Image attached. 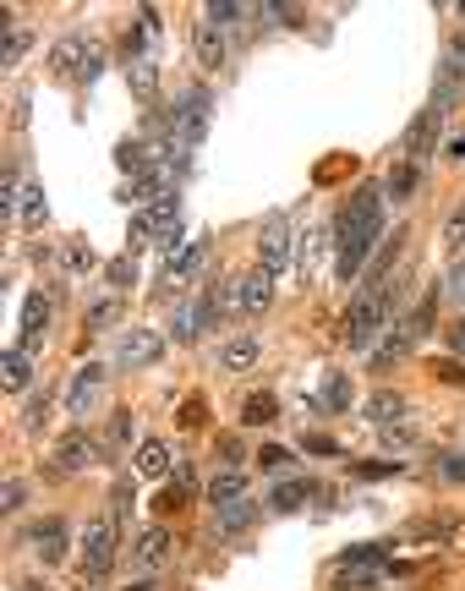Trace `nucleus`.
Masks as SVG:
<instances>
[{
    "mask_svg": "<svg viewBox=\"0 0 465 591\" xmlns=\"http://www.w3.org/2000/svg\"><path fill=\"white\" fill-rule=\"evenodd\" d=\"M383 187L378 181H367V187H356L345 197L340 219H334V269H340V280H356V274L367 269L372 247L383 241Z\"/></svg>",
    "mask_w": 465,
    "mask_h": 591,
    "instance_id": "f257e3e1",
    "label": "nucleus"
},
{
    "mask_svg": "<svg viewBox=\"0 0 465 591\" xmlns=\"http://www.w3.org/2000/svg\"><path fill=\"white\" fill-rule=\"evenodd\" d=\"M389 323H394L389 291H372V285H362V291L351 296V307H345V345H351V351H372V340H378Z\"/></svg>",
    "mask_w": 465,
    "mask_h": 591,
    "instance_id": "f03ea898",
    "label": "nucleus"
},
{
    "mask_svg": "<svg viewBox=\"0 0 465 591\" xmlns=\"http://www.w3.org/2000/svg\"><path fill=\"white\" fill-rule=\"evenodd\" d=\"M208 110H214L208 88H186V94H181V110H170V154H192V148L203 143Z\"/></svg>",
    "mask_w": 465,
    "mask_h": 591,
    "instance_id": "7ed1b4c3",
    "label": "nucleus"
},
{
    "mask_svg": "<svg viewBox=\"0 0 465 591\" xmlns=\"http://www.w3.org/2000/svg\"><path fill=\"white\" fill-rule=\"evenodd\" d=\"M110 564H115V520L99 515V520H88V531H83V570H77V581L99 586L104 575H110Z\"/></svg>",
    "mask_w": 465,
    "mask_h": 591,
    "instance_id": "20e7f679",
    "label": "nucleus"
},
{
    "mask_svg": "<svg viewBox=\"0 0 465 591\" xmlns=\"http://www.w3.org/2000/svg\"><path fill=\"white\" fill-rule=\"evenodd\" d=\"M159 356H165V340H159L154 329H121V334H115L110 362L126 367V373H137V367H154Z\"/></svg>",
    "mask_w": 465,
    "mask_h": 591,
    "instance_id": "39448f33",
    "label": "nucleus"
},
{
    "mask_svg": "<svg viewBox=\"0 0 465 591\" xmlns=\"http://www.w3.org/2000/svg\"><path fill=\"white\" fill-rule=\"evenodd\" d=\"M460 88H465V39H455V50L438 61V83H433V99H427V110L449 115L460 104Z\"/></svg>",
    "mask_w": 465,
    "mask_h": 591,
    "instance_id": "423d86ee",
    "label": "nucleus"
},
{
    "mask_svg": "<svg viewBox=\"0 0 465 591\" xmlns=\"http://www.w3.org/2000/svg\"><path fill=\"white\" fill-rule=\"evenodd\" d=\"M99 455H104V444L88 433V427H66L61 433V444H55V471H88V466H99Z\"/></svg>",
    "mask_w": 465,
    "mask_h": 591,
    "instance_id": "0eeeda50",
    "label": "nucleus"
},
{
    "mask_svg": "<svg viewBox=\"0 0 465 591\" xmlns=\"http://www.w3.org/2000/svg\"><path fill=\"white\" fill-rule=\"evenodd\" d=\"M170 548H176L170 526H143V531L132 537V570H143V575L165 570V564H170Z\"/></svg>",
    "mask_w": 465,
    "mask_h": 591,
    "instance_id": "6e6552de",
    "label": "nucleus"
},
{
    "mask_svg": "<svg viewBox=\"0 0 465 591\" xmlns=\"http://www.w3.org/2000/svg\"><path fill=\"white\" fill-rule=\"evenodd\" d=\"M258 269L263 274H285L290 269V219L274 214L269 225L258 230Z\"/></svg>",
    "mask_w": 465,
    "mask_h": 591,
    "instance_id": "1a4fd4ad",
    "label": "nucleus"
},
{
    "mask_svg": "<svg viewBox=\"0 0 465 591\" xmlns=\"http://www.w3.org/2000/svg\"><path fill=\"white\" fill-rule=\"evenodd\" d=\"M99 389H104V367L99 362H83L72 373V384H66V416H77V422H83V416L93 411V400H99Z\"/></svg>",
    "mask_w": 465,
    "mask_h": 591,
    "instance_id": "9d476101",
    "label": "nucleus"
},
{
    "mask_svg": "<svg viewBox=\"0 0 465 591\" xmlns=\"http://www.w3.org/2000/svg\"><path fill=\"white\" fill-rule=\"evenodd\" d=\"M28 553L39 564H61L66 559V520L61 515H50V520H39V526H28Z\"/></svg>",
    "mask_w": 465,
    "mask_h": 591,
    "instance_id": "9b49d317",
    "label": "nucleus"
},
{
    "mask_svg": "<svg viewBox=\"0 0 465 591\" xmlns=\"http://www.w3.org/2000/svg\"><path fill=\"white\" fill-rule=\"evenodd\" d=\"M438 126H444V115H438V110H422L411 126H405V143H400V154L411 159V165H422V159L433 154V143H438Z\"/></svg>",
    "mask_w": 465,
    "mask_h": 591,
    "instance_id": "f8f14e48",
    "label": "nucleus"
},
{
    "mask_svg": "<svg viewBox=\"0 0 465 591\" xmlns=\"http://www.w3.org/2000/svg\"><path fill=\"white\" fill-rule=\"evenodd\" d=\"M230 301H236L241 312H269V301H274V274H263V269L241 274V280L230 285Z\"/></svg>",
    "mask_w": 465,
    "mask_h": 591,
    "instance_id": "ddd939ff",
    "label": "nucleus"
},
{
    "mask_svg": "<svg viewBox=\"0 0 465 591\" xmlns=\"http://www.w3.org/2000/svg\"><path fill=\"white\" fill-rule=\"evenodd\" d=\"M258 356H263V340L258 334H236V340H225L219 345V373H252L258 367Z\"/></svg>",
    "mask_w": 465,
    "mask_h": 591,
    "instance_id": "4468645a",
    "label": "nucleus"
},
{
    "mask_svg": "<svg viewBox=\"0 0 465 591\" xmlns=\"http://www.w3.org/2000/svg\"><path fill=\"white\" fill-rule=\"evenodd\" d=\"M44 329H50V296L33 291L28 301H22V334H17V345H22V351H39Z\"/></svg>",
    "mask_w": 465,
    "mask_h": 591,
    "instance_id": "2eb2a0df",
    "label": "nucleus"
},
{
    "mask_svg": "<svg viewBox=\"0 0 465 591\" xmlns=\"http://www.w3.org/2000/svg\"><path fill=\"white\" fill-rule=\"evenodd\" d=\"M192 55H197V66H203V72H219V66H225V33L214 28V22H197L192 28Z\"/></svg>",
    "mask_w": 465,
    "mask_h": 591,
    "instance_id": "dca6fc26",
    "label": "nucleus"
},
{
    "mask_svg": "<svg viewBox=\"0 0 465 591\" xmlns=\"http://www.w3.org/2000/svg\"><path fill=\"white\" fill-rule=\"evenodd\" d=\"M362 411H367V422H372V427H394V422H405V411H411V405H405V394H400V389H372Z\"/></svg>",
    "mask_w": 465,
    "mask_h": 591,
    "instance_id": "f3484780",
    "label": "nucleus"
},
{
    "mask_svg": "<svg viewBox=\"0 0 465 591\" xmlns=\"http://www.w3.org/2000/svg\"><path fill=\"white\" fill-rule=\"evenodd\" d=\"M438 296H444V291H427V296L416 301L411 312H405V318H394V323H400V334H405V340H411V345H422L427 334H433V318H438Z\"/></svg>",
    "mask_w": 465,
    "mask_h": 591,
    "instance_id": "a211bd4d",
    "label": "nucleus"
},
{
    "mask_svg": "<svg viewBox=\"0 0 465 591\" xmlns=\"http://www.w3.org/2000/svg\"><path fill=\"white\" fill-rule=\"evenodd\" d=\"M88 55H93V44L72 33V39H61V44L50 50V72H55V77H83Z\"/></svg>",
    "mask_w": 465,
    "mask_h": 591,
    "instance_id": "6ab92c4d",
    "label": "nucleus"
},
{
    "mask_svg": "<svg viewBox=\"0 0 465 591\" xmlns=\"http://www.w3.org/2000/svg\"><path fill=\"white\" fill-rule=\"evenodd\" d=\"M0 389H6V394H28L33 389V351L11 345L6 362H0Z\"/></svg>",
    "mask_w": 465,
    "mask_h": 591,
    "instance_id": "aec40b11",
    "label": "nucleus"
},
{
    "mask_svg": "<svg viewBox=\"0 0 465 591\" xmlns=\"http://www.w3.org/2000/svg\"><path fill=\"white\" fill-rule=\"evenodd\" d=\"M241 498H247V471L225 466V471H214V477H208V504H214V509L241 504Z\"/></svg>",
    "mask_w": 465,
    "mask_h": 591,
    "instance_id": "412c9836",
    "label": "nucleus"
},
{
    "mask_svg": "<svg viewBox=\"0 0 465 591\" xmlns=\"http://www.w3.org/2000/svg\"><path fill=\"white\" fill-rule=\"evenodd\" d=\"M126 83H132V94L143 104H154L159 99V61L154 55H132V61H126Z\"/></svg>",
    "mask_w": 465,
    "mask_h": 591,
    "instance_id": "4be33fe9",
    "label": "nucleus"
},
{
    "mask_svg": "<svg viewBox=\"0 0 465 591\" xmlns=\"http://www.w3.org/2000/svg\"><path fill=\"white\" fill-rule=\"evenodd\" d=\"M416 187H422V165H411V159H400V165L389 170V181H383V197L389 203H411Z\"/></svg>",
    "mask_w": 465,
    "mask_h": 591,
    "instance_id": "5701e85b",
    "label": "nucleus"
},
{
    "mask_svg": "<svg viewBox=\"0 0 465 591\" xmlns=\"http://www.w3.org/2000/svg\"><path fill=\"white\" fill-rule=\"evenodd\" d=\"M137 477H170V444L165 438H143L137 444Z\"/></svg>",
    "mask_w": 465,
    "mask_h": 591,
    "instance_id": "b1692460",
    "label": "nucleus"
},
{
    "mask_svg": "<svg viewBox=\"0 0 465 591\" xmlns=\"http://www.w3.org/2000/svg\"><path fill=\"white\" fill-rule=\"evenodd\" d=\"M383 581V564H340L329 591H372Z\"/></svg>",
    "mask_w": 465,
    "mask_h": 591,
    "instance_id": "393cba45",
    "label": "nucleus"
},
{
    "mask_svg": "<svg viewBox=\"0 0 465 591\" xmlns=\"http://www.w3.org/2000/svg\"><path fill=\"white\" fill-rule=\"evenodd\" d=\"M115 165H121L126 176H137V181H143L148 170H159V154H154L148 143H121V148H115Z\"/></svg>",
    "mask_w": 465,
    "mask_h": 591,
    "instance_id": "a878e982",
    "label": "nucleus"
},
{
    "mask_svg": "<svg viewBox=\"0 0 465 591\" xmlns=\"http://www.w3.org/2000/svg\"><path fill=\"white\" fill-rule=\"evenodd\" d=\"M307 498H312V482H307V477H285V482L269 493V504L279 509V515H290V509H301Z\"/></svg>",
    "mask_w": 465,
    "mask_h": 591,
    "instance_id": "bb28decb",
    "label": "nucleus"
},
{
    "mask_svg": "<svg viewBox=\"0 0 465 591\" xmlns=\"http://www.w3.org/2000/svg\"><path fill=\"white\" fill-rule=\"evenodd\" d=\"M203 258H208V241H186V247L176 252V258H170V280L186 285L197 269H203Z\"/></svg>",
    "mask_w": 465,
    "mask_h": 591,
    "instance_id": "cd10ccee",
    "label": "nucleus"
},
{
    "mask_svg": "<svg viewBox=\"0 0 465 591\" xmlns=\"http://www.w3.org/2000/svg\"><path fill=\"white\" fill-rule=\"evenodd\" d=\"M274 416H279V400H274L269 389H258V394H247V400H241V422H247V427H269Z\"/></svg>",
    "mask_w": 465,
    "mask_h": 591,
    "instance_id": "c85d7f7f",
    "label": "nucleus"
},
{
    "mask_svg": "<svg viewBox=\"0 0 465 591\" xmlns=\"http://www.w3.org/2000/svg\"><path fill=\"white\" fill-rule=\"evenodd\" d=\"M252 520H258V504H247V498H241V504H225V509H214V526L225 531V537H236V531H247Z\"/></svg>",
    "mask_w": 465,
    "mask_h": 591,
    "instance_id": "c756f323",
    "label": "nucleus"
},
{
    "mask_svg": "<svg viewBox=\"0 0 465 591\" xmlns=\"http://www.w3.org/2000/svg\"><path fill=\"white\" fill-rule=\"evenodd\" d=\"M17 219H22V230H39L44 219H50V203H44V187H22Z\"/></svg>",
    "mask_w": 465,
    "mask_h": 591,
    "instance_id": "7c9ffc66",
    "label": "nucleus"
},
{
    "mask_svg": "<svg viewBox=\"0 0 465 591\" xmlns=\"http://www.w3.org/2000/svg\"><path fill=\"white\" fill-rule=\"evenodd\" d=\"M104 280H110V291L115 296H126L137 285V263H132V252H126V258H110L104 263Z\"/></svg>",
    "mask_w": 465,
    "mask_h": 591,
    "instance_id": "2f4dec72",
    "label": "nucleus"
},
{
    "mask_svg": "<svg viewBox=\"0 0 465 591\" xmlns=\"http://www.w3.org/2000/svg\"><path fill=\"white\" fill-rule=\"evenodd\" d=\"M241 17H252V6H236V0H214V6H203V22H214L219 33L236 28Z\"/></svg>",
    "mask_w": 465,
    "mask_h": 591,
    "instance_id": "473e14b6",
    "label": "nucleus"
},
{
    "mask_svg": "<svg viewBox=\"0 0 465 591\" xmlns=\"http://www.w3.org/2000/svg\"><path fill=\"white\" fill-rule=\"evenodd\" d=\"M44 416H50V389H33L28 400H22V433H39Z\"/></svg>",
    "mask_w": 465,
    "mask_h": 591,
    "instance_id": "72a5a7b5",
    "label": "nucleus"
},
{
    "mask_svg": "<svg viewBox=\"0 0 465 591\" xmlns=\"http://www.w3.org/2000/svg\"><path fill=\"white\" fill-rule=\"evenodd\" d=\"M121 312H126V301H121V296L93 301V307H88V329H110V323H121Z\"/></svg>",
    "mask_w": 465,
    "mask_h": 591,
    "instance_id": "f704fd0d",
    "label": "nucleus"
},
{
    "mask_svg": "<svg viewBox=\"0 0 465 591\" xmlns=\"http://www.w3.org/2000/svg\"><path fill=\"white\" fill-rule=\"evenodd\" d=\"M126 438H132V411H115L110 416V433H104V455H121Z\"/></svg>",
    "mask_w": 465,
    "mask_h": 591,
    "instance_id": "c9c22d12",
    "label": "nucleus"
},
{
    "mask_svg": "<svg viewBox=\"0 0 465 591\" xmlns=\"http://www.w3.org/2000/svg\"><path fill=\"white\" fill-rule=\"evenodd\" d=\"M378 438H383V449H411L422 433H416V422L405 416V422H394V427H378Z\"/></svg>",
    "mask_w": 465,
    "mask_h": 591,
    "instance_id": "e433bc0d",
    "label": "nucleus"
},
{
    "mask_svg": "<svg viewBox=\"0 0 465 591\" xmlns=\"http://www.w3.org/2000/svg\"><path fill=\"white\" fill-rule=\"evenodd\" d=\"M323 400H329V411H345V405L356 400L351 378H345V373H329V384H323Z\"/></svg>",
    "mask_w": 465,
    "mask_h": 591,
    "instance_id": "4c0bfd02",
    "label": "nucleus"
},
{
    "mask_svg": "<svg viewBox=\"0 0 465 591\" xmlns=\"http://www.w3.org/2000/svg\"><path fill=\"white\" fill-rule=\"evenodd\" d=\"M444 301L449 307H460L465 312V258L449 263V274H444Z\"/></svg>",
    "mask_w": 465,
    "mask_h": 591,
    "instance_id": "58836bf2",
    "label": "nucleus"
},
{
    "mask_svg": "<svg viewBox=\"0 0 465 591\" xmlns=\"http://www.w3.org/2000/svg\"><path fill=\"white\" fill-rule=\"evenodd\" d=\"M22 55H28V33L11 28L6 33V50H0V66H22Z\"/></svg>",
    "mask_w": 465,
    "mask_h": 591,
    "instance_id": "ea45409f",
    "label": "nucleus"
},
{
    "mask_svg": "<svg viewBox=\"0 0 465 591\" xmlns=\"http://www.w3.org/2000/svg\"><path fill=\"white\" fill-rule=\"evenodd\" d=\"M258 466H263V471H285V466H290V449H279V444L258 449Z\"/></svg>",
    "mask_w": 465,
    "mask_h": 591,
    "instance_id": "a19ab883",
    "label": "nucleus"
},
{
    "mask_svg": "<svg viewBox=\"0 0 465 591\" xmlns=\"http://www.w3.org/2000/svg\"><path fill=\"white\" fill-rule=\"evenodd\" d=\"M444 241H449V252H460V247H465V203L455 208V219H449V230H444Z\"/></svg>",
    "mask_w": 465,
    "mask_h": 591,
    "instance_id": "79ce46f5",
    "label": "nucleus"
},
{
    "mask_svg": "<svg viewBox=\"0 0 465 591\" xmlns=\"http://www.w3.org/2000/svg\"><path fill=\"white\" fill-rule=\"evenodd\" d=\"M126 509H132V482H115V493H110V520H121Z\"/></svg>",
    "mask_w": 465,
    "mask_h": 591,
    "instance_id": "37998d69",
    "label": "nucleus"
},
{
    "mask_svg": "<svg viewBox=\"0 0 465 591\" xmlns=\"http://www.w3.org/2000/svg\"><path fill=\"white\" fill-rule=\"evenodd\" d=\"M0 509H22V482L6 477V488H0Z\"/></svg>",
    "mask_w": 465,
    "mask_h": 591,
    "instance_id": "c03bdc74",
    "label": "nucleus"
},
{
    "mask_svg": "<svg viewBox=\"0 0 465 591\" xmlns=\"http://www.w3.org/2000/svg\"><path fill=\"white\" fill-rule=\"evenodd\" d=\"M438 471H444L449 482H465V455H444V460H438Z\"/></svg>",
    "mask_w": 465,
    "mask_h": 591,
    "instance_id": "a18cd8bd",
    "label": "nucleus"
},
{
    "mask_svg": "<svg viewBox=\"0 0 465 591\" xmlns=\"http://www.w3.org/2000/svg\"><path fill=\"white\" fill-rule=\"evenodd\" d=\"M66 263L72 269H93V247H66Z\"/></svg>",
    "mask_w": 465,
    "mask_h": 591,
    "instance_id": "49530a36",
    "label": "nucleus"
},
{
    "mask_svg": "<svg viewBox=\"0 0 465 591\" xmlns=\"http://www.w3.org/2000/svg\"><path fill=\"white\" fill-rule=\"evenodd\" d=\"M219 455H225L230 466H236V460H241V438H236V433H225V438H219Z\"/></svg>",
    "mask_w": 465,
    "mask_h": 591,
    "instance_id": "de8ad7c7",
    "label": "nucleus"
},
{
    "mask_svg": "<svg viewBox=\"0 0 465 591\" xmlns=\"http://www.w3.org/2000/svg\"><path fill=\"white\" fill-rule=\"evenodd\" d=\"M449 345H455V351L465 356V323H455V329H449Z\"/></svg>",
    "mask_w": 465,
    "mask_h": 591,
    "instance_id": "09e8293b",
    "label": "nucleus"
},
{
    "mask_svg": "<svg viewBox=\"0 0 465 591\" xmlns=\"http://www.w3.org/2000/svg\"><path fill=\"white\" fill-rule=\"evenodd\" d=\"M17 591H50V586H44V581H22Z\"/></svg>",
    "mask_w": 465,
    "mask_h": 591,
    "instance_id": "8fccbe9b",
    "label": "nucleus"
}]
</instances>
